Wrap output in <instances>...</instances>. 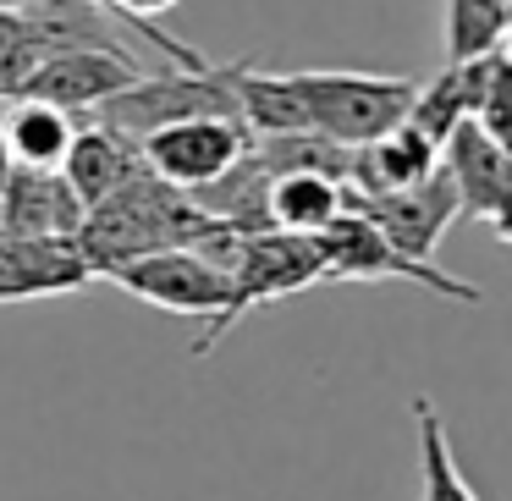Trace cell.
I'll list each match as a JSON object with an SVG mask.
<instances>
[{
  "label": "cell",
  "instance_id": "22",
  "mask_svg": "<svg viewBox=\"0 0 512 501\" xmlns=\"http://www.w3.org/2000/svg\"><path fill=\"white\" fill-rule=\"evenodd\" d=\"M474 122H479V133H490L496 144L512 149V56H507V45L490 61V78H485V94H479Z\"/></svg>",
  "mask_w": 512,
  "mask_h": 501
},
{
  "label": "cell",
  "instance_id": "7",
  "mask_svg": "<svg viewBox=\"0 0 512 501\" xmlns=\"http://www.w3.org/2000/svg\"><path fill=\"white\" fill-rule=\"evenodd\" d=\"M342 210H358L402 259H430L435 243L446 237V226L463 215L457 210V193H452V177L441 166L424 182L397 188V193H358L342 182Z\"/></svg>",
  "mask_w": 512,
  "mask_h": 501
},
{
  "label": "cell",
  "instance_id": "5",
  "mask_svg": "<svg viewBox=\"0 0 512 501\" xmlns=\"http://www.w3.org/2000/svg\"><path fill=\"white\" fill-rule=\"evenodd\" d=\"M325 243V276L320 281H413L424 292H441L452 303H479V287L463 276H446L430 259H402L358 210H342L320 232Z\"/></svg>",
  "mask_w": 512,
  "mask_h": 501
},
{
  "label": "cell",
  "instance_id": "17",
  "mask_svg": "<svg viewBox=\"0 0 512 501\" xmlns=\"http://www.w3.org/2000/svg\"><path fill=\"white\" fill-rule=\"evenodd\" d=\"M72 133H78L72 111H56L45 100H12L0 111V138H6L17 166H61Z\"/></svg>",
  "mask_w": 512,
  "mask_h": 501
},
{
  "label": "cell",
  "instance_id": "16",
  "mask_svg": "<svg viewBox=\"0 0 512 501\" xmlns=\"http://www.w3.org/2000/svg\"><path fill=\"white\" fill-rule=\"evenodd\" d=\"M265 215L276 232H298V237H320L325 226L342 215V182L331 177H309V171H287L270 177L265 193Z\"/></svg>",
  "mask_w": 512,
  "mask_h": 501
},
{
  "label": "cell",
  "instance_id": "23",
  "mask_svg": "<svg viewBox=\"0 0 512 501\" xmlns=\"http://www.w3.org/2000/svg\"><path fill=\"white\" fill-rule=\"evenodd\" d=\"M12 166H17V160H12V149H6V138H0V188H6V177H12Z\"/></svg>",
  "mask_w": 512,
  "mask_h": 501
},
{
  "label": "cell",
  "instance_id": "15",
  "mask_svg": "<svg viewBox=\"0 0 512 501\" xmlns=\"http://www.w3.org/2000/svg\"><path fill=\"white\" fill-rule=\"evenodd\" d=\"M490 61H496V50H490V56H474V61H452L446 72H435L430 83H419V89H413L408 122L419 127L430 144H446V133H452L463 116L479 111V94H485Z\"/></svg>",
  "mask_w": 512,
  "mask_h": 501
},
{
  "label": "cell",
  "instance_id": "14",
  "mask_svg": "<svg viewBox=\"0 0 512 501\" xmlns=\"http://www.w3.org/2000/svg\"><path fill=\"white\" fill-rule=\"evenodd\" d=\"M138 166H144V160H138L133 138L116 133V127H105V122H94V116H89V127L72 133L67 155H61V177L72 182V193L83 199V210L100 204L105 193H116Z\"/></svg>",
  "mask_w": 512,
  "mask_h": 501
},
{
  "label": "cell",
  "instance_id": "24",
  "mask_svg": "<svg viewBox=\"0 0 512 501\" xmlns=\"http://www.w3.org/2000/svg\"><path fill=\"white\" fill-rule=\"evenodd\" d=\"M89 6H100V12H105V17H111V0H89Z\"/></svg>",
  "mask_w": 512,
  "mask_h": 501
},
{
  "label": "cell",
  "instance_id": "3",
  "mask_svg": "<svg viewBox=\"0 0 512 501\" xmlns=\"http://www.w3.org/2000/svg\"><path fill=\"white\" fill-rule=\"evenodd\" d=\"M320 276H325V243L320 237L276 232V226H270V232H248L237 265L226 270V303H221L215 320H204V336L193 342V358L215 353L221 336L232 331L237 320H248L254 309L292 298V292L314 287Z\"/></svg>",
  "mask_w": 512,
  "mask_h": 501
},
{
  "label": "cell",
  "instance_id": "6",
  "mask_svg": "<svg viewBox=\"0 0 512 501\" xmlns=\"http://www.w3.org/2000/svg\"><path fill=\"white\" fill-rule=\"evenodd\" d=\"M133 144H138V160H144L160 182H171V188H182V193H199L204 182H215L248 144H254V133H248L237 116H188V122L149 127Z\"/></svg>",
  "mask_w": 512,
  "mask_h": 501
},
{
  "label": "cell",
  "instance_id": "20",
  "mask_svg": "<svg viewBox=\"0 0 512 501\" xmlns=\"http://www.w3.org/2000/svg\"><path fill=\"white\" fill-rule=\"evenodd\" d=\"M512 28V0H446V56L474 61L501 50Z\"/></svg>",
  "mask_w": 512,
  "mask_h": 501
},
{
  "label": "cell",
  "instance_id": "1",
  "mask_svg": "<svg viewBox=\"0 0 512 501\" xmlns=\"http://www.w3.org/2000/svg\"><path fill=\"white\" fill-rule=\"evenodd\" d=\"M215 232V215L193 204V193L160 182L149 166H138L116 193H105L100 204H89L72 232V248L89 259L94 276H105L111 265L155 248H193L199 237Z\"/></svg>",
  "mask_w": 512,
  "mask_h": 501
},
{
  "label": "cell",
  "instance_id": "8",
  "mask_svg": "<svg viewBox=\"0 0 512 501\" xmlns=\"http://www.w3.org/2000/svg\"><path fill=\"white\" fill-rule=\"evenodd\" d=\"M441 171L452 177L457 210L468 221H485L496 243H512V149L479 133L474 116H463L441 144Z\"/></svg>",
  "mask_w": 512,
  "mask_h": 501
},
{
  "label": "cell",
  "instance_id": "9",
  "mask_svg": "<svg viewBox=\"0 0 512 501\" xmlns=\"http://www.w3.org/2000/svg\"><path fill=\"white\" fill-rule=\"evenodd\" d=\"M105 281L133 292L138 303L182 314V320H215L226 303V270H215L193 248H155V254L122 259V265L105 270Z\"/></svg>",
  "mask_w": 512,
  "mask_h": 501
},
{
  "label": "cell",
  "instance_id": "10",
  "mask_svg": "<svg viewBox=\"0 0 512 501\" xmlns=\"http://www.w3.org/2000/svg\"><path fill=\"white\" fill-rule=\"evenodd\" d=\"M138 56H122V50H94V45H67L56 56H45L34 72H28L23 94L17 100H45L56 111H94L100 100H111L116 89L138 78Z\"/></svg>",
  "mask_w": 512,
  "mask_h": 501
},
{
  "label": "cell",
  "instance_id": "2",
  "mask_svg": "<svg viewBox=\"0 0 512 501\" xmlns=\"http://www.w3.org/2000/svg\"><path fill=\"white\" fill-rule=\"evenodd\" d=\"M287 83L298 94L303 127L347 149L408 122L413 89H419V78H402V72H325V67L287 72Z\"/></svg>",
  "mask_w": 512,
  "mask_h": 501
},
{
  "label": "cell",
  "instance_id": "21",
  "mask_svg": "<svg viewBox=\"0 0 512 501\" xmlns=\"http://www.w3.org/2000/svg\"><path fill=\"white\" fill-rule=\"evenodd\" d=\"M171 6H182V0H111V17L122 28H138V34L149 39V45H160V56L171 61V67H182V72H204L210 61L199 56L193 45H182V39H171L166 28H155V17L160 12H171Z\"/></svg>",
  "mask_w": 512,
  "mask_h": 501
},
{
  "label": "cell",
  "instance_id": "19",
  "mask_svg": "<svg viewBox=\"0 0 512 501\" xmlns=\"http://www.w3.org/2000/svg\"><path fill=\"white\" fill-rule=\"evenodd\" d=\"M254 160L270 171V177H287V171H309V177H331V182H347L353 177V149L347 144H331L320 133H265L254 138Z\"/></svg>",
  "mask_w": 512,
  "mask_h": 501
},
{
  "label": "cell",
  "instance_id": "4",
  "mask_svg": "<svg viewBox=\"0 0 512 501\" xmlns=\"http://www.w3.org/2000/svg\"><path fill=\"white\" fill-rule=\"evenodd\" d=\"M89 116L127 138H144L149 127L188 122V116H237V94H232V72L226 67H204V72L166 67V72H138L127 89L100 100Z\"/></svg>",
  "mask_w": 512,
  "mask_h": 501
},
{
  "label": "cell",
  "instance_id": "11",
  "mask_svg": "<svg viewBox=\"0 0 512 501\" xmlns=\"http://www.w3.org/2000/svg\"><path fill=\"white\" fill-rule=\"evenodd\" d=\"M100 281L89 259L72 248V237H12L0 232V303L28 298H67Z\"/></svg>",
  "mask_w": 512,
  "mask_h": 501
},
{
  "label": "cell",
  "instance_id": "13",
  "mask_svg": "<svg viewBox=\"0 0 512 501\" xmlns=\"http://www.w3.org/2000/svg\"><path fill=\"white\" fill-rule=\"evenodd\" d=\"M435 166H441V144H430L413 122H397L391 133H380V138H369V144L353 149V177H347V188L397 193V188L424 182Z\"/></svg>",
  "mask_w": 512,
  "mask_h": 501
},
{
  "label": "cell",
  "instance_id": "12",
  "mask_svg": "<svg viewBox=\"0 0 512 501\" xmlns=\"http://www.w3.org/2000/svg\"><path fill=\"white\" fill-rule=\"evenodd\" d=\"M83 221V199L61 166H12L0 188V232L12 237H72Z\"/></svg>",
  "mask_w": 512,
  "mask_h": 501
},
{
  "label": "cell",
  "instance_id": "18",
  "mask_svg": "<svg viewBox=\"0 0 512 501\" xmlns=\"http://www.w3.org/2000/svg\"><path fill=\"white\" fill-rule=\"evenodd\" d=\"M413 419H419V501H479V490L463 479L452 457L441 408L430 397H413Z\"/></svg>",
  "mask_w": 512,
  "mask_h": 501
}]
</instances>
